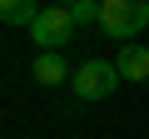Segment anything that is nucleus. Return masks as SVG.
Returning <instances> with one entry per match:
<instances>
[{"label":"nucleus","mask_w":149,"mask_h":139,"mask_svg":"<svg viewBox=\"0 0 149 139\" xmlns=\"http://www.w3.org/2000/svg\"><path fill=\"white\" fill-rule=\"evenodd\" d=\"M30 70H35V80H40V85H60V80L70 75V65H65V55H60V50H40Z\"/></svg>","instance_id":"obj_4"},{"label":"nucleus","mask_w":149,"mask_h":139,"mask_svg":"<svg viewBox=\"0 0 149 139\" xmlns=\"http://www.w3.org/2000/svg\"><path fill=\"white\" fill-rule=\"evenodd\" d=\"M35 15H40L35 0H0V20L5 25H35Z\"/></svg>","instance_id":"obj_6"},{"label":"nucleus","mask_w":149,"mask_h":139,"mask_svg":"<svg viewBox=\"0 0 149 139\" xmlns=\"http://www.w3.org/2000/svg\"><path fill=\"white\" fill-rule=\"evenodd\" d=\"M70 35H74V15H70L65 5H50V10H40V15H35V25H30V40H35L40 50H60Z\"/></svg>","instance_id":"obj_3"},{"label":"nucleus","mask_w":149,"mask_h":139,"mask_svg":"<svg viewBox=\"0 0 149 139\" xmlns=\"http://www.w3.org/2000/svg\"><path fill=\"white\" fill-rule=\"evenodd\" d=\"M100 30L114 40H134L149 30V0H100Z\"/></svg>","instance_id":"obj_1"},{"label":"nucleus","mask_w":149,"mask_h":139,"mask_svg":"<svg viewBox=\"0 0 149 139\" xmlns=\"http://www.w3.org/2000/svg\"><path fill=\"white\" fill-rule=\"evenodd\" d=\"M60 5H65V10H70V5H80V0H60Z\"/></svg>","instance_id":"obj_8"},{"label":"nucleus","mask_w":149,"mask_h":139,"mask_svg":"<svg viewBox=\"0 0 149 139\" xmlns=\"http://www.w3.org/2000/svg\"><path fill=\"white\" fill-rule=\"evenodd\" d=\"M114 65H119L124 80H149V50H144V45H124V50L114 55Z\"/></svg>","instance_id":"obj_5"},{"label":"nucleus","mask_w":149,"mask_h":139,"mask_svg":"<svg viewBox=\"0 0 149 139\" xmlns=\"http://www.w3.org/2000/svg\"><path fill=\"white\" fill-rule=\"evenodd\" d=\"M70 15H74V30H80V25H95L100 20V0H80V5H70Z\"/></svg>","instance_id":"obj_7"},{"label":"nucleus","mask_w":149,"mask_h":139,"mask_svg":"<svg viewBox=\"0 0 149 139\" xmlns=\"http://www.w3.org/2000/svg\"><path fill=\"white\" fill-rule=\"evenodd\" d=\"M119 80H124V75H119L114 60H85L80 70H74L70 85H74V99H109Z\"/></svg>","instance_id":"obj_2"}]
</instances>
